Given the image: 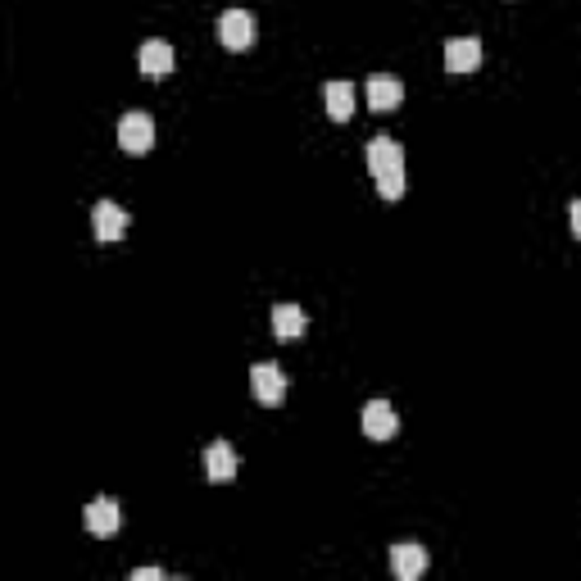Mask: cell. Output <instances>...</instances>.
<instances>
[{"mask_svg":"<svg viewBox=\"0 0 581 581\" xmlns=\"http://www.w3.org/2000/svg\"><path fill=\"white\" fill-rule=\"evenodd\" d=\"M119 146L128 150V155H150L155 150V119L150 114H123L119 119Z\"/></svg>","mask_w":581,"mask_h":581,"instance_id":"6da1fadb","label":"cell"},{"mask_svg":"<svg viewBox=\"0 0 581 581\" xmlns=\"http://www.w3.org/2000/svg\"><path fill=\"white\" fill-rule=\"evenodd\" d=\"M368 173L373 178H391V173H404V146L395 137H373L368 141Z\"/></svg>","mask_w":581,"mask_h":581,"instance_id":"7a4b0ae2","label":"cell"},{"mask_svg":"<svg viewBox=\"0 0 581 581\" xmlns=\"http://www.w3.org/2000/svg\"><path fill=\"white\" fill-rule=\"evenodd\" d=\"M250 391H255V400L264 404V409H277V404L286 400V377L277 364H255L250 368Z\"/></svg>","mask_w":581,"mask_h":581,"instance_id":"3957f363","label":"cell"},{"mask_svg":"<svg viewBox=\"0 0 581 581\" xmlns=\"http://www.w3.org/2000/svg\"><path fill=\"white\" fill-rule=\"evenodd\" d=\"M359 427H364L368 441H391V436L400 432V418H395L391 400H368L364 414H359Z\"/></svg>","mask_w":581,"mask_h":581,"instance_id":"277c9868","label":"cell"},{"mask_svg":"<svg viewBox=\"0 0 581 581\" xmlns=\"http://www.w3.org/2000/svg\"><path fill=\"white\" fill-rule=\"evenodd\" d=\"M218 41H223L227 50H250L255 46V14L227 10L223 19H218Z\"/></svg>","mask_w":581,"mask_h":581,"instance_id":"5b68a950","label":"cell"},{"mask_svg":"<svg viewBox=\"0 0 581 581\" xmlns=\"http://www.w3.org/2000/svg\"><path fill=\"white\" fill-rule=\"evenodd\" d=\"M91 227H96V241H123L128 237V209L114 205V200H100L96 209H91Z\"/></svg>","mask_w":581,"mask_h":581,"instance_id":"8992f818","label":"cell"},{"mask_svg":"<svg viewBox=\"0 0 581 581\" xmlns=\"http://www.w3.org/2000/svg\"><path fill=\"white\" fill-rule=\"evenodd\" d=\"M445 69H450L454 78L477 73V69H482V41H477V37H454L450 46H445Z\"/></svg>","mask_w":581,"mask_h":581,"instance_id":"52a82bcc","label":"cell"},{"mask_svg":"<svg viewBox=\"0 0 581 581\" xmlns=\"http://www.w3.org/2000/svg\"><path fill=\"white\" fill-rule=\"evenodd\" d=\"M82 518H87V532H91V536H114V532L123 527V509H119V500H109V495L91 500Z\"/></svg>","mask_w":581,"mask_h":581,"instance_id":"ba28073f","label":"cell"},{"mask_svg":"<svg viewBox=\"0 0 581 581\" xmlns=\"http://www.w3.org/2000/svg\"><path fill=\"white\" fill-rule=\"evenodd\" d=\"M391 572L400 581H418L427 572V550H423V545H414V541L391 545Z\"/></svg>","mask_w":581,"mask_h":581,"instance_id":"9c48e42d","label":"cell"},{"mask_svg":"<svg viewBox=\"0 0 581 581\" xmlns=\"http://www.w3.org/2000/svg\"><path fill=\"white\" fill-rule=\"evenodd\" d=\"M364 96H368V109H373V114H391V109H400L404 87H400V78H386V73H377V78H368Z\"/></svg>","mask_w":581,"mask_h":581,"instance_id":"30bf717a","label":"cell"},{"mask_svg":"<svg viewBox=\"0 0 581 581\" xmlns=\"http://www.w3.org/2000/svg\"><path fill=\"white\" fill-rule=\"evenodd\" d=\"M137 64L150 82H164L168 73H173V46H168V41H146V46L137 50Z\"/></svg>","mask_w":581,"mask_h":581,"instance_id":"8fae6325","label":"cell"},{"mask_svg":"<svg viewBox=\"0 0 581 581\" xmlns=\"http://www.w3.org/2000/svg\"><path fill=\"white\" fill-rule=\"evenodd\" d=\"M205 477H209V482H218V486L237 477V450H232L227 441H214L205 450Z\"/></svg>","mask_w":581,"mask_h":581,"instance_id":"7c38bea8","label":"cell"},{"mask_svg":"<svg viewBox=\"0 0 581 581\" xmlns=\"http://www.w3.org/2000/svg\"><path fill=\"white\" fill-rule=\"evenodd\" d=\"M323 105H327V119L332 123H350V114H355V87L350 82H327Z\"/></svg>","mask_w":581,"mask_h":581,"instance_id":"4fadbf2b","label":"cell"},{"mask_svg":"<svg viewBox=\"0 0 581 581\" xmlns=\"http://www.w3.org/2000/svg\"><path fill=\"white\" fill-rule=\"evenodd\" d=\"M305 309L300 305H277L273 309V332H277V341H300L305 336Z\"/></svg>","mask_w":581,"mask_h":581,"instance_id":"5bb4252c","label":"cell"},{"mask_svg":"<svg viewBox=\"0 0 581 581\" xmlns=\"http://www.w3.org/2000/svg\"><path fill=\"white\" fill-rule=\"evenodd\" d=\"M568 218H572V237L581 241V200H572V205H568Z\"/></svg>","mask_w":581,"mask_h":581,"instance_id":"9a60e30c","label":"cell"},{"mask_svg":"<svg viewBox=\"0 0 581 581\" xmlns=\"http://www.w3.org/2000/svg\"><path fill=\"white\" fill-rule=\"evenodd\" d=\"M159 577H164V568H137L132 572V581H159Z\"/></svg>","mask_w":581,"mask_h":581,"instance_id":"2e32d148","label":"cell"}]
</instances>
